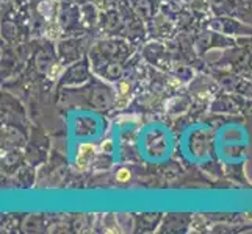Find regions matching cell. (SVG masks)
<instances>
[{
  "label": "cell",
  "instance_id": "1",
  "mask_svg": "<svg viewBox=\"0 0 252 234\" xmlns=\"http://www.w3.org/2000/svg\"><path fill=\"white\" fill-rule=\"evenodd\" d=\"M126 173H127L126 170H121V172H119V180H121V181L127 180V178H126Z\"/></svg>",
  "mask_w": 252,
  "mask_h": 234
}]
</instances>
